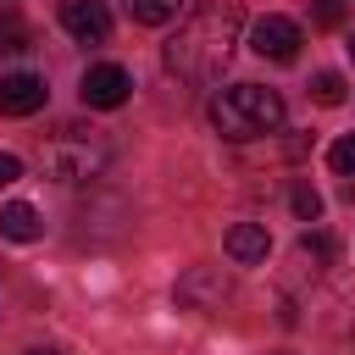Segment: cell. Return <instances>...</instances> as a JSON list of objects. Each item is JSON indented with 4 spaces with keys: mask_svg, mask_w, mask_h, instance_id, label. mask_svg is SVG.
Instances as JSON below:
<instances>
[{
    "mask_svg": "<svg viewBox=\"0 0 355 355\" xmlns=\"http://www.w3.org/2000/svg\"><path fill=\"white\" fill-rule=\"evenodd\" d=\"M239 33H244V6L239 0H200L178 22V33L161 44V61L183 83H211V78H222L227 55L239 50Z\"/></svg>",
    "mask_w": 355,
    "mask_h": 355,
    "instance_id": "6da1fadb",
    "label": "cell"
},
{
    "mask_svg": "<svg viewBox=\"0 0 355 355\" xmlns=\"http://www.w3.org/2000/svg\"><path fill=\"white\" fill-rule=\"evenodd\" d=\"M211 128L227 144H250L283 128V94L261 89V83H233L222 94H211Z\"/></svg>",
    "mask_w": 355,
    "mask_h": 355,
    "instance_id": "7a4b0ae2",
    "label": "cell"
},
{
    "mask_svg": "<svg viewBox=\"0 0 355 355\" xmlns=\"http://www.w3.org/2000/svg\"><path fill=\"white\" fill-rule=\"evenodd\" d=\"M39 161H44V172H50L55 183H89V178H100V172H105L111 144H105V133H100V128L61 122V128L44 139Z\"/></svg>",
    "mask_w": 355,
    "mask_h": 355,
    "instance_id": "3957f363",
    "label": "cell"
},
{
    "mask_svg": "<svg viewBox=\"0 0 355 355\" xmlns=\"http://www.w3.org/2000/svg\"><path fill=\"white\" fill-rule=\"evenodd\" d=\"M172 294H178L183 311H222L227 294H233V277H227L222 266H189V272L178 277Z\"/></svg>",
    "mask_w": 355,
    "mask_h": 355,
    "instance_id": "277c9868",
    "label": "cell"
},
{
    "mask_svg": "<svg viewBox=\"0 0 355 355\" xmlns=\"http://www.w3.org/2000/svg\"><path fill=\"white\" fill-rule=\"evenodd\" d=\"M300 44H305V33H300V22H288V17H261L255 28H250V50L261 55V61H294L300 55Z\"/></svg>",
    "mask_w": 355,
    "mask_h": 355,
    "instance_id": "5b68a950",
    "label": "cell"
},
{
    "mask_svg": "<svg viewBox=\"0 0 355 355\" xmlns=\"http://www.w3.org/2000/svg\"><path fill=\"white\" fill-rule=\"evenodd\" d=\"M128 89H133V78H128L116 61H94V67L83 72V83H78L83 105H94V111H116V105L128 100Z\"/></svg>",
    "mask_w": 355,
    "mask_h": 355,
    "instance_id": "8992f818",
    "label": "cell"
},
{
    "mask_svg": "<svg viewBox=\"0 0 355 355\" xmlns=\"http://www.w3.org/2000/svg\"><path fill=\"white\" fill-rule=\"evenodd\" d=\"M61 28L78 44H105L111 39V11L100 0H61Z\"/></svg>",
    "mask_w": 355,
    "mask_h": 355,
    "instance_id": "52a82bcc",
    "label": "cell"
},
{
    "mask_svg": "<svg viewBox=\"0 0 355 355\" xmlns=\"http://www.w3.org/2000/svg\"><path fill=\"white\" fill-rule=\"evenodd\" d=\"M44 100H50V89L39 72H6L0 78V116H33Z\"/></svg>",
    "mask_w": 355,
    "mask_h": 355,
    "instance_id": "ba28073f",
    "label": "cell"
},
{
    "mask_svg": "<svg viewBox=\"0 0 355 355\" xmlns=\"http://www.w3.org/2000/svg\"><path fill=\"white\" fill-rule=\"evenodd\" d=\"M266 250H272V233H266L261 222H239V227H227V255H233L239 266H261Z\"/></svg>",
    "mask_w": 355,
    "mask_h": 355,
    "instance_id": "9c48e42d",
    "label": "cell"
},
{
    "mask_svg": "<svg viewBox=\"0 0 355 355\" xmlns=\"http://www.w3.org/2000/svg\"><path fill=\"white\" fill-rule=\"evenodd\" d=\"M39 233H44V216H39L28 200L0 205V239H11V244H33Z\"/></svg>",
    "mask_w": 355,
    "mask_h": 355,
    "instance_id": "30bf717a",
    "label": "cell"
},
{
    "mask_svg": "<svg viewBox=\"0 0 355 355\" xmlns=\"http://www.w3.org/2000/svg\"><path fill=\"white\" fill-rule=\"evenodd\" d=\"M122 11L133 22H144V28H161V22H172L183 11V0H122Z\"/></svg>",
    "mask_w": 355,
    "mask_h": 355,
    "instance_id": "8fae6325",
    "label": "cell"
},
{
    "mask_svg": "<svg viewBox=\"0 0 355 355\" xmlns=\"http://www.w3.org/2000/svg\"><path fill=\"white\" fill-rule=\"evenodd\" d=\"M33 44V28L17 17V11H0V55H17Z\"/></svg>",
    "mask_w": 355,
    "mask_h": 355,
    "instance_id": "7c38bea8",
    "label": "cell"
},
{
    "mask_svg": "<svg viewBox=\"0 0 355 355\" xmlns=\"http://www.w3.org/2000/svg\"><path fill=\"white\" fill-rule=\"evenodd\" d=\"M311 100H316V105H344V100H349L344 72H316V78H311Z\"/></svg>",
    "mask_w": 355,
    "mask_h": 355,
    "instance_id": "4fadbf2b",
    "label": "cell"
},
{
    "mask_svg": "<svg viewBox=\"0 0 355 355\" xmlns=\"http://www.w3.org/2000/svg\"><path fill=\"white\" fill-rule=\"evenodd\" d=\"M333 255H338V244L327 233H300V261H311V272H322Z\"/></svg>",
    "mask_w": 355,
    "mask_h": 355,
    "instance_id": "5bb4252c",
    "label": "cell"
},
{
    "mask_svg": "<svg viewBox=\"0 0 355 355\" xmlns=\"http://www.w3.org/2000/svg\"><path fill=\"white\" fill-rule=\"evenodd\" d=\"M327 166H333L344 183H355V133H344V139L327 144Z\"/></svg>",
    "mask_w": 355,
    "mask_h": 355,
    "instance_id": "9a60e30c",
    "label": "cell"
},
{
    "mask_svg": "<svg viewBox=\"0 0 355 355\" xmlns=\"http://www.w3.org/2000/svg\"><path fill=\"white\" fill-rule=\"evenodd\" d=\"M288 211H294L300 222H316V216H322V194H316L311 183H294V189H288Z\"/></svg>",
    "mask_w": 355,
    "mask_h": 355,
    "instance_id": "2e32d148",
    "label": "cell"
},
{
    "mask_svg": "<svg viewBox=\"0 0 355 355\" xmlns=\"http://www.w3.org/2000/svg\"><path fill=\"white\" fill-rule=\"evenodd\" d=\"M311 22H316V28H338V22H344V0H316V6H311Z\"/></svg>",
    "mask_w": 355,
    "mask_h": 355,
    "instance_id": "e0dca14e",
    "label": "cell"
},
{
    "mask_svg": "<svg viewBox=\"0 0 355 355\" xmlns=\"http://www.w3.org/2000/svg\"><path fill=\"white\" fill-rule=\"evenodd\" d=\"M17 178H22V161H17L11 150H0V189H11Z\"/></svg>",
    "mask_w": 355,
    "mask_h": 355,
    "instance_id": "ac0fdd59",
    "label": "cell"
},
{
    "mask_svg": "<svg viewBox=\"0 0 355 355\" xmlns=\"http://www.w3.org/2000/svg\"><path fill=\"white\" fill-rule=\"evenodd\" d=\"M22 355H61V349H22Z\"/></svg>",
    "mask_w": 355,
    "mask_h": 355,
    "instance_id": "d6986e66",
    "label": "cell"
},
{
    "mask_svg": "<svg viewBox=\"0 0 355 355\" xmlns=\"http://www.w3.org/2000/svg\"><path fill=\"white\" fill-rule=\"evenodd\" d=\"M349 55H355V33H349Z\"/></svg>",
    "mask_w": 355,
    "mask_h": 355,
    "instance_id": "ffe728a7",
    "label": "cell"
}]
</instances>
